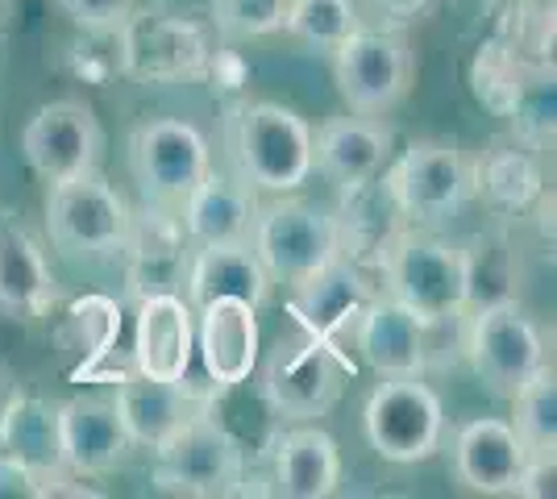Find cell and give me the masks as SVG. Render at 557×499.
<instances>
[{"label": "cell", "mask_w": 557, "mask_h": 499, "mask_svg": "<svg viewBox=\"0 0 557 499\" xmlns=\"http://www.w3.org/2000/svg\"><path fill=\"white\" fill-rule=\"evenodd\" d=\"M54 300V275L38 238L22 225H0V312L38 316Z\"/></svg>", "instance_id": "4316f807"}, {"label": "cell", "mask_w": 557, "mask_h": 499, "mask_svg": "<svg viewBox=\"0 0 557 499\" xmlns=\"http://www.w3.org/2000/svg\"><path fill=\"white\" fill-rule=\"evenodd\" d=\"M116 38H121V67L146 84L196 79L212 63L209 29L166 4L129 13L116 29Z\"/></svg>", "instance_id": "30bf717a"}, {"label": "cell", "mask_w": 557, "mask_h": 499, "mask_svg": "<svg viewBox=\"0 0 557 499\" xmlns=\"http://www.w3.org/2000/svg\"><path fill=\"white\" fill-rule=\"evenodd\" d=\"M374 13H383L387 22L404 25V22H417V17H424L429 9H433V0H371Z\"/></svg>", "instance_id": "8d00e7d4"}, {"label": "cell", "mask_w": 557, "mask_h": 499, "mask_svg": "<svg viewBox=\"0 0 557 499\" xmlns=\"http://www.w3.org/2000/svg\"><path fill=\"white\" fill-rule=\"evenodd\" d=\"M383 188L408 225H442L474 196L470 159L445 138H417L383 166Z\"/></svg>", "instance_id": "8992f818"}, {"label": "cell", "mask_w": 557, "mask_h": 499, "mask_svg": "<svg viewBox=\"0 0 557 499\" xmlns=\"http://www.w3.org/2000/svg\"><path fill=\"white\" fill-rule=\"evenodd\" d=\"M0 462L22 471L38 496H54L67 483L63 450H59V404L42 396H13L0 412Z\"/></svg>", "instance_id": "9a60e30c"}, {"label": "cell", "mask_w": 557, "mask_h": 499, "mask_svg": "<svg viewBox=\"0 0 557 499\" xmlns=\"http://www.w3.org/2000/svg\"><path fill=\"white\" fill-rule=\"evenodd\" d=\"M346 191V209L337 216V238H342V254L354 259L358 266H367L392 250V241L408 229V221L399 216L395 200L387 196V188L379 179H367L358 188H342Z\"/></svg>", "instance_id": "484cf974"}, {"label": "cell", "mask_w": 557, "mask_h": 499, "mask_svg": "<svg viewBox=\"0 0 557 499\" xmlns=\"http://www.w3.org/2000/svg\"><path fill=\"white\" fill-rule=\"evenodd\" d=\"M374 296H379V287L371 284L367 266H358L354 259L337 254V259H329L325 266H317L308 279L292 287L287 312L296 316V325L304 333H312V337H321L329 346L346 350L342 337H346V329L358 325V316L367 312Z\"/></svg>", "instance_id": "5bb4252c"}, {"label": "cell", "mask_w": 557, "mask_h": 499, "mask_svg": "<svg viewBox=\"0 0 557 499\" xmlns=\"http://www.w3.org/2000/svg\"><path fill=\"white\" fill-rule=\"evenodd\" d=\"M349 375H354V362L346 350L296 325L292 337H278V346L262 366V400L292 425L321 421L342 400Z\"/></svg>", "instance_id": "3957f363"}, {"label": "cell", "mask_w": 557, "mask_h": 499, "mask_svg": "<svg viewBox=\"0 0 557 499\" xmlns=\"http://www.w3.org/2000/svg\"><path fill=\"white\" fill-rule=\"evenodd\" d=\"M250 250L258 254L262 271L271 275V284L296 287L317 266L342 254L337 216L287 191L258 209L255 225H250Z\"/></svg>", "instance_id": "52a82bcc"}, {"label": "cell", "mask_w": 557, "mask_h": 499, "mask_svg": "<svg viewBox=\"0 0 557 499\" xmlns=\"http://www.w3.org/2000/svg\"><path fill=\"white\" fill-rule=\"evenodd\" d=\"M59 450L71 478L113 475L134 441L116 416L113 396H71L59 404Z\"/></svg>", "instance_id": "e0dca14e"}, {"label": "cell", "mask_w": 557, "mask_h": 499, "mask_svg": "<svg viewBox=\"0 0 557 499\" xmlns=\"http://www.w3.org/2000/svg\"><path fill=\"white\" fill-rule=\"evenodd\" d=\"M47 234L67 259H116L129 241L134 213L125 196L100 175L47 184Z\"/></svg>", "instance_id": "ba28073f"}, {"label": "cell", "mask_w": 557, "mask_h": 499, "mask_svg": "<svg viewBox=\"0 0 557 499\" xmlns=\"http://www.w3.org/2000/svg\"><path fill=\"white\" fill-rule=\"evenodd\" d=\"M392 163V125L383 117H333L312 134V171H321L337 188H358L379 179Z\"/></svg>", "instance_id": "7402d4cb"}, {"label": "cell", "mask_w": 557, "mask_h": 499, "mask_svg": "<svg viewBox=\"0 0 557 499\" xmlns=\"http://www.w3.org/2000/svg\"><path fill=\"white\" fill-rule=\"evenodd\" d=\"M129 166H134V179H138L146 204H159V209L184 204L187 191L212 171L209 138L191 121H146L129 142Z\"/></svg>", "instance_id": "4fadbf2b"}, {"label": "cell", "mask_w": 557, "mask_h": 499, "mask_svg": "<svg viewBox=\"0 0 557 499\" xmlns=\"http://www.w3.org/2000/svg\"><path fill=\"white\" fill-rule=\"evenodd\" d=\"M554 113H557V88H554V63H529L520 100L511 109L516 138L536 146L554 142Z\"/></svg>", "instance_id": "e575fe53"}, {"label": "cell", "mask_w": 557, "mask_h": 499, "mask_svg": "<svg viewBox=\"0 0 557 499\" xmlns=\"http://www.w3.org/2000/svg\"><path fill=\"white\" fill-rule=\"evenodd\" d=\"M230 146L237 175L255 191L287 196L312 179V125L278 100L242 104Z\"/></svg>", "instance_id": "7a4b0ae2"}, {"label": "cell", "mask_w": 557, "mask_h": 499, "mask_svg": "<svg viewBox=\"0 0 557 499\" xmlns=\"http://www.w3.org/2000/svg\"><path fill=\"white\" fill-rule=\"evenodd\" d=\"M524 75H529V59L516 54L508 38H487L474 63H470V88H474V100L491 109L495 117H511L516 100H520V88H524Z\"/></svg>", "instance_id": "f546056e"}, {"label": "cell", "mask_w": 557, "mask_h": 499, "mask_svg": "<svg viewBox=\"0 0 557 499\" xmlns=\"http://www.w3.org/2000/svg\"><path fill=\"white\" fill-rule=\"evenodd\" d=\"M333 54V84L358 117H387L395 113L412 84H417V54L404 34L395 29H367L358 25Z\"/></svg>", "instance_id": "5b68a950"}, {"label": "cell", "mask_w": 557, "mask_h": 499, "mask_svg": "<svg viewBox=\"0 0 557 499\" xmlns=\"http://www.w3.org/2000/svg\"><path fill=\"white\" fill-rule=\"evenodd\" d=\"M358 25H362V17H358L354 0H292L283 34H292L296 42L312 50H333L342 47Z\"/></svg>", "instance_id": "d6a6232c"}, {"label": "cell", "mask_w": 557, "mask_h": 499, "mask_svg": "<svg viewBox=\"0 0 557 499\" xmlns=\"http://www.w3.org/2000/svg\"><path fill=\"white\" fill-rule=\"evenodd\" d=\"M67 329L75 337V350H79V366H75V379L96 375V366L113 354L116 337H121V304L109 296H79L71 300L67 309Z\"/></svg>", "instance_id": "1f68e13d"}, {"label": "cell", "mask_w": 557, "mask_h": 499, "mask_svg": "<svg viewBox=\"0 0 557 499\" xmlns=\"http://www.w3.org/2000/svg\"><path fill=\"white\" fill-rule=\"evenodd\" d=\"M508 404L516 408L511 428L520 433L524 450L536 453V458H557V375H554V366L545 362L533 379L511 396Z\"/></svg>", "instance_id": "4dcf8cb0"}, {"label": "cell", "mask_w": 557, "mask_h": 499, "mask_svg": "<svg viewBox=\"0 0 557 499\" xmlns=\"http://www.w3.org/2000/svg\"><path fill=\"white\" fill-rule=\"evenodd\" d=\"M150 225L134 216L129 225V241L121 254H129L134 266H129V291L134 296H150V291H175V284H184V225H175L171 216L154 204Z\"/></svg>", "instance_id": "83f0119b"}, {"label": "cell", "mask_w": 557, "mask_h": 499, "mask_svg": "<svg viewBox=\"0 0 557 499\" xmlns=\"http://www.w3.org/2000/svg\"><path fill=\"white\" fill-rule=\"evenodd\" d=\"M387 296L412 309L424 325H449L462 321L470 309V262L466 246L437 234H424L420 225H408L392 250L379 259Z\"/></svg>", "instance_id": "6da1fadb"}, {"label": "cell", "mask_w": 557, "mask_h": 499, "mask_svg": "<svg viewBox=\"0 0 557 499\" xmlns=\"http://www.w3.org/2000/svg\"><path fill=\"white\" fill-rule=\"evenodd\" d=\"M429 333L433 325H424L412 309L379 291L354 325V346L379 379H404L429 371Z\"/></svg>", "instance_id": "ac0fdd59"}, {"label": "cell", "mask_w": 557, "mask_h": 499, "mask_svg": "<svg viewBox=\"0 0 557 499\" xmlns=\"http://www.w3.org/2000/svg\"><path fill=\"white\" fill-rule=\"evenodd\" d=\"M187 300L200 309L216 296H237L246 304L262 309L271 296V275L262 271L250 241H216L196 246V259L187 262Z\"/></svg>", "instance_id": "d4e9b609"}, {"label": "cell", "mask_w": 557, "mask_h": 499, "mask_svg": "<svg viewBox=\"0 0 557 499\" xmlns=\"http://www.w3.org/2000/svg\"><path fill=\"white\" fill-rule=\"evenodd\" d=\"M367 441L383 462L417 466L442 450L445 437V404L442 396L424 383V375L383 379L362 408Z\"/></svg>", "instance_id": "9c48e42d"}, {"label": "cell", "mask_w": 557, "mask_h": 499, "mask_svg": "<svg viewBox=\"0 0 557 499\" xmlns=\"http://www.w3.org/2000/svg\"><path fill=\"white\" fill-rule=\"evenodd\" d=\"M466 354H470L479 383L499 400H511L549 362L545 337L516 300H495V304L474 309L470 333H466Z\"/></svg>", "instance_id": "8fae6325"}, {"label": "cell", "mask_w": 557, "mask_h": 499, "mask_svg": "<svg viewBox=\"0 0 557 499\" xmlns=\"http://www.w3.org/2000/svg\"><path fill=\"white\" fill-rule=\"evenodd\" d=\"M196 354V312L175 291L138 296L134 316V371L146 379L184 383Z\"/></svg>", "instance_id": "2e32d148"}, {"label": "cell", "mask_w": 557, "mask_h": 499, "mask_svg": "<svg viewBox=\"0 0 557 499\" xmlns=\"http://www.w3.org/2000/svg\"><path fill=\"white\" fill-rule=\"evenodd\" d=\"M258 309L237 296H216L200 304L196 321V350L205 362L212 387H237L255 375L258 366Z\"/></svg>", "instance_id": "ffe728a7"}, {"label": "cell", "mask_w": 557, "mask_h": 499, "mask_svg": "<svg viewBox=\"0 0 557 499\" xmlns=\"http://www.w3.org/2000/svg\"><path fill=\"white\" fill-rule=\"evenodd\" d=\"M529 458L520 433L499 416H474L454 437V478L474 496H516Z\"/></svg>", "instance_id": "d6986e66"}, {"label": "cell", "mask_w": 557, "mask_h": 499, "mask_svg": "<svg viewBox=\"0 0 557 499\" xmlns=\"http://www.w3.org/2000/svg\"><path fill=\"white\" fill-rule=\"evenodd\" d=\"M470 171H474V191H483L504 213H524L545 196V175L529 142L491 146L479 163H470Z\"/></svg>", "instance_id": "f1b7e54d"}, {"label": "cell", "mask_w": 557, "mask_h": 499, "mask_svg": "<svg viewBox=\"0 0 557 499\" xmlns=\"http://www.w3.org/2000/svg\"><path fill=\"white\" fill-rule=\"evenodd\" d=\"M292 0H209V22L225 42H255L283 34Z\"/></svg>", "instance_id": "836d02e7"}, {"label": "cell", "mask_w": 557, "mask_h": 499, "mask_svg": "<svg viewBox=\"0 0 557 499\" xmlns=\"http://www.w3.org/2000/svg\"><path fill=\"white\" fill-rule=\"evenodd\" d=\"M59 9L88 34H116L134 13V0H59Z\"/></svg>", "instance_id": "d590c367"}, {"label": "cell", "mask_w": 557, "mask_h": 499, "mask_svg": "<svg viewBox=\"0 0 557 499\" xmlns=\"http://www.w3.org/2000/svg\"><path fill=\"white\" fill-rule=\"evenodd\" d=\"M22 154L29 171L47 184L79 179L100 171L104 159V129L88 100H47L42 109H34V117L22 129Z\"/></svg>", "instance_id": "7c38bea8"}, {"label": "cell", "mask_w": 557, "mask_h": 499, "mask_svg": "<svg viewBox=\"0 0 557 499\" xmlns=\"http://www.w3.org/2000/svg\"><path fill=\"white\" fill-rule=\"evenodd\" d=\"M184 234L191 246H216V241H250V225L258 216L255 188L246 179H230L209 171L196 188L187 191Z\"/></svg>", "instance_id": "cb8c5ba5"}, {"label": "cell", "mask_w": 557, "mask_h": 499, "mask_svg": "<svg viewBox=\"0 0 557 499\" xmlns=\"http://www.w3.org/2000/svg\"><path fill=\"white\" fill-rule=\"evenodd\" d=\"M154 453V487L166 496L221 499L242 496L246 483V450L216 412L200 408L191 421L175 428Z\"/></svg>", "instance_id": "277c9868"}, {"label": "cell", "mask_w": 557, "mask_h": 499, "mask_svg": "<svg viewBox=\"0 0 557 499\" xmlns=\"http://www.w3.org/2000/svg\"><path fill=\"white\" fill-rule=\"evenodd\" d=\"M342 487V450L333 433L304 421L275 446V491L283 499H329Z\"/></svg>", "instance_id": "603a6c76"}, {"label": "cell", "mask_w": 557, "mask_h": 499, "mask_svg": "<svg viewBox=\"0 0 557 499\" xmlns=\"http://www.w3.org/2000/svg\"><path fill=\"white\" fill-rule=\"evenodd\" d=\"M116 416L129 433V441L138 450H159L175 428L191 421L200 408H209V396L196 391L191 383H163V379H146L138 371L121 375L116 379Z\"/></svg>", "instance_id": "44dd1931"}]
</instances>
